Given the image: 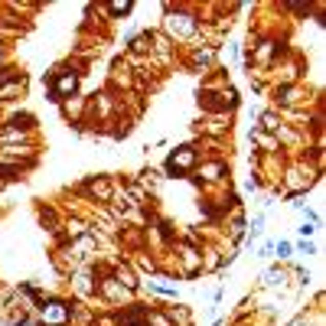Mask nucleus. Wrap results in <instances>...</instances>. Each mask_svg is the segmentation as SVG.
Returning <instances> with one entry per match:
<instances>
[{
	"mask_svg": "<svg viewBox=\"0 0 326 326\" xmlns=\"http://www.w3.org/2000/svg\"><path fill=\"white\" fill-rule=\"evenodd\" d=\"M85 232V225L78 222V219H72V222H69V235H82Z\"/></svg>",
	"mask_w": 326,
	"mask_h": 326,
	"instance_id": "10",
	"label": "nucleus"
},
{
	"mask_svg": "<svg viewBox=\"0 0 326 326\" xmlns=\"http://www.w3.org/2000/svg\"><path fill=\"white\" fill-rule=\"evenodd\" d=\"M0 78H4V72H0Z\"/></svg>",
	"mask_w": 326,
	"mask_h": 326,
	"instance_id": "14",
	"label": "nucleus"
},
{
	"mask_svg": "<svg viewBox=\"0 0 326 326\" xmlns=\"http://www.w3.org/2000/svg\"><path fill=\"white\" fill-rule=\"evenodd\" d=\"M131 10V4H111V13L114 16H121V13H127Z\"/></svg>",
	"mask_w": 326,
	"mask_h": 326,
	"instance_id": "12",
	"label": "nucleus"
},
{
	"mask_svg": "<svg viewBox=\"0 0 326 326\" xmlns=\"http://www.w3.org/2000/svg\"><path fill=\"white\" fill-rule=\"evenodd\" d=\"M147 326H173V323L166 320V316H160V313H154L150 320H147Z\"/></svg>",
	"mask_w": 326,
	"mask_h": 326,
	"instance_id": "8",
	"label": "nucleus"
},
{
	"mask_svg": "<svg viewBox=\"0 0 326 326\" xmlns=\"http://www.w3.org/2000/svg\"><path fill=\"white\" fill-rule=\"evenodd\" d=\"M277 251H280V258H287V254H290V245H287V242H280V245H277Z\"/></svg>",
	"mask_w": 326,
	"mask_h": 326,
	"instance_id": "13",
	"label": "nucleus"
},
{
	"mask_svg": "<svg viewBox=\"0 0 326 326\" xmlns=\"http://www.w3.org/2000/svg\"><path fill=\"white\" fill-rule=\"evenodd\" d=\"M114 280H118V284L124 287V290H131V287H137V280H134V274H131L127 268H118V271H114Z\"/></svg>",
	"mask_w": 326,
	"mask_h": 326,
	"instance_id": "5",
	"label": "nucleus"
},
{
	"mask_svg": "<svg viewBox=\"0 0 326 326\" xmlns=\"http://www.w3.org/2000/svg\"><path fill=\"white\" fill-rule=\"evenodd\" d=\"M196 62H212V49H199L196 52Z\"/></svg>",
	"mask_w": 326,
	"mask_h": 326,
	"instance_id": "11",
	"label": "nucleus"
},
{
	"mask_svg": "<svg viewBox=\"0 0 326 326\" xmlns=\"http://www.w3.org/2000/svg\"><path fill=\"white\" fill-rule=\"evenodd\" d=\"M42 320H46V323H66L69 310L62 303H49V307H42Z\"/></svg>",
	"mask_w": 326,
	"mask_h": 326,
	"instance_id": "3",
	"label": "nucleus"
},
{
	"mask_svg": "<svg viewBox=\"0 0 326 326\" xmlns=\"http://www.w3.org/2000/svg\"><path fill=\"white\" fill-rule=\"evenodd\" d=\"M264 284H284V274H280V271H268V274H264Z\"/></svg>",
	"mask_w": 326,
	"mask_h": 326,
	"instance_id": "7",
	"label": "nucleus"
},
{
	"mask_svg": "<svg viewBox=\"0 0 326 326\" xmlns=\"http://www.w3.org/2000/svg\"><path fill=\"white\" fill-rule=\"evenodd\" d=\"M75 88H78V75L75 72H62L56 78V85H52V95H56V98L59 95H72Z\"/></svg>",
	"mask_w": 326,
	"mask_h": 326,
	"instance_id": "2",
	"label": "nucleus"
},
{
	"mask_svg": "<svg viewBox=\"0 0 326 326\" xmlns=\"http://www.w3.org/2000/svg\"><path fill=\"white\" fill-rule=\"evenodd\" d=\"M254 140H258V144H264V147H268V150H274V140H271L268 134H261V131H258V134H251Z\"/></svg>",
	"mask_w": 326,
	"mask_h": 326,
	"instance_id": "9",
	"label": "nucleus"
},
{
	"mask_svg": "<svg viewBox=\"0 0 326 326\" xmlns=\"http://www.w3.org/2000/svg\"><path fill=\"white\" fill-rule=\"evenodd\" d=\"M192 160H196V154H192L189 147H183L180 154H173L170 160H166V170H170V173H180V170H189V166H192Z\"/></svg>",
	"mask_w": 326,
	"mask_h": 326,
	"instance_id": "1",
	"label": "nucleus"
},
{
	"mask_svg": "<svg viewBox=\"0 0 326 326\" xmlns=\"http://www.w3.org/2000/svg\"><path fill=\"white\" fill-rule=\"evenodd\" d=\"M88 192L98 196V199H111V189H108V183H104V180H92V183H88Z\"/></svg>",
	"mask_w": 326,
	"mask_h": 326,
	"instance_id": "4",
	"label": "nucleus"
},
{
	"mask_svg": "<svg viewBox=\"0 0 326 326\" xmlns=\"http://www.w3.org/2000/svg\"><path fill=\"white\" fill-rule=\"evenodd\" d=\"M225 166L222 163H209V166H202V173H206V180H219V173H222Z\"/></svg>",
	"mask_w": 326,
	"mask_h": 326,
	"instance_id": "6",
	"label": "nucleus"
}]
</instances>
